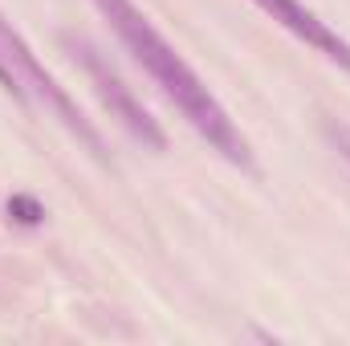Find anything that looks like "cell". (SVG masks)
<instances>
[{"mask_svg": "<svg viewBox=\"0 0 350 346\" xmlns=\"http://www.w3.org/2000/svg\"><path fill=\"white\" fill-rule=\"evenodd\" d=\"M94 8L110 21V29L118 33V41L126 45V53L147 70V78L163 90V98L187 118V127L216 151L224 155L232 168L253 172V147L241 135V127L228 118V110L220 106V98L208 90V82L183 62V53L147 21V12L135 0H94Z\"/></svg>", "mask_w": 350, "mask_h": 346, "instance_id": "cell-1", "label": "cell"}, {"mask_svg": "<svg viewBox=\"0 0 350 346\" xmlns=\"http://www.w3.org/2000/svg\"><path fill=\"white\" fill-rule=\"evenodd\" d=\"M70 45H74V53L82 57V66H86L90 82L98 90V98H102V106L110 110V118H118L126 131H131V139H139L143 147H151V151H163L167 147V135L159 131V122L147 114V106L131 94V86L114 74V66H106L102 57H98V49L86 45V41H74V37H66Z\"/></svg>", "mask_w": 350, "mask_h": 346, "instance_id": "cell-2", "label": "cell"}, {"mask_svg": "<svg viewBox=\"0 0 350 346\" xmlns=\"http://www.w3.org/2000/svg\"><path fill=\"white\" fill-rule=\"evenodd\" d=\"M253 4L261 8L273 25H281L289 37H297L306 49L322 53L330 66H338L342 74H350V41L330 21H322L310 4H301V0H253Z\"/></svg>", "mask_w": 350, "mask_h": 346, "instance_id": "cell-3", "label": "cell"}, {"mask_svg": "<svg viewBox=\"0 0 350 346\" xmlns=\"http://www.w3.org/2000/svg\"><path fill=\"white\" fill-rule=\"evenodd\" d=\"M8 216H12V220H21V224H41V220H45V208H41L33 196H25V191H21V196H12V200H8Z\"/></svg>", "mask_w": 350, "mask_h": 346, "instance_id": "cell-4", "label": "cell"}, {"mask_svg": "<svg viewBox=\"0 0 350 346\" xmlns=\"http://www.w3.org/2000/svg\"><path fill=\"white\" fill-rule=\"evenodd\" d=\"M322 135L330 139V147L347 159V168H350V127L347 122H338V118H322Z\"/></svg>", "mask_w": 350, "mask_h": 346, "instance_id": "cell-5", "label": "cell"}, {"mask_svg": "<svg viewBox=\"0 0 350 346\" xmlns=\"http://www.w3.org/2000/svg\"><path fill=\"white\" fill-rule=\"evenodd\" d=\"M0 90H4V94H12L16 102H25V86L16 82V74H12V66L4 62V49H0Z\"/></svg>", "mask_w": 350, "mask_h": 346, "instance_id": "cell-6", "label": "cell"}]
</instances>
